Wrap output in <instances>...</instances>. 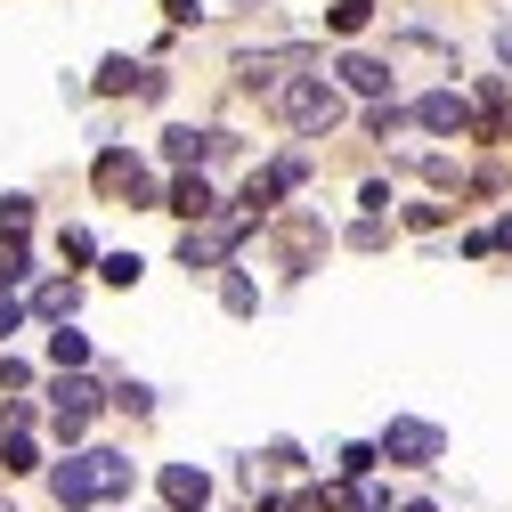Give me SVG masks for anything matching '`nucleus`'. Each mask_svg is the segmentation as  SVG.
<instances>
[{
	"label": "nucleus",
	"mask_w": 512,
	"mask_h": 512,
	"mask_svg": "<svg viewBox=\"0 0 512 512\" xmlns=\"http://www.w3.org/2000/svg\"><path fill=\"white\" fill-rule=\"evenodd\" d=\"M49 496L82 512V504H106V496H131V456H106V447H90V456H66L49 472Z\"/></svg>",
	"instance_id": "f257e3e1"
},
{
	"label": "nucleus",
	"mask_w": 512,
	"mask_h": 512,
	"mask_svg": "<svg viewBox=\"0 0 512 512\" xmlns=\"http://www.w3.org/2000/svg\"><path fill=\"white\" fill-rule=\"evenodd\" d=\"M277 106H285V122L301 139H326L334 122H342V90L326 82V74H293L285 90H277Z\"/></svg>",
	"instance_id": "f03ea898"
},
{
	"label": "nucleus",
	"mask_w": 512,
	"mask_h": 512,
	"mask_svg": "<svg viewBox=\"0 0 512 512\" xmlns=\"http://www.w3.org/2000/svg\"><path fill=\"white\" fill-rule=\"evenodd\" d=\"M244 228H252L244 212H236V220H187V236H179V261H187V269H220L228 252L244 244Z\"/></svg>",
	"instance_id": "7ed1b4c3"
},
{
	"label": "nucleus",
	"mask_w": 512,
	"mask_h": 512,
	"mask_svg": "<svg viewBox=\"0 0 512 512\" xmlns=\"http://www.w3.org/2000/svg\"><path fill=\"white\" fill-rule=\"evenodd\" d=\"M374 447H382L391 464H439V456H447V431H439V423H415V415H399V423L382 431Z\"/></svg>",
	"instance_id": "20e7f679"
},
{
	"label": "nucleus",
	"mask_w": 512,
	"mask_h": 512,
	"mask_svg": "<svg viewBox=\"0 0 512 512\" xmlns=\"http://www.w3.org/2000/svg\"><path fill=\"white\" fill-rule=\"evenodd\" d=\"M407 122H423V131H439V139L480 131V114H472V98H464V90H431V98H415V106H407Z\"/></svg>",
	"instance_id": "39448f33"
},
{
	"label": "nucleus",
	"mask_w": 512,
	"mask_h": 512,
	"mask_svg": "<svg viewBox=\"0 0 512 512\" xmlns=\"http://www.w3.org/2000/svg\"><path fill=\"white\" fill-rule=\"evenodd\" d=\"M90 179L106 187V196H131V212H155V204H163V196H155V179H147V171H139L131 155H122V147H106Z\"/></svg>",
	"instance_id": "423d86ee"
},
{
	"label": "nucleus",
	"mask_w": 512,
	"mask_h": 512,
	"mask_svg": "<svg viewBox=\"0 0 512 512\" xmlns=\"http://www.w3.org/2000/svg\"><path fill=\"white\" fill-rule=\"evenodd\" d=\"M301 179H309V163H301V155H285V163H269V171H252V179H244V196H236V204H244V220H261L277 196H293Z\"/></svg>",
	"instance_id": "0eeeda50"
},
{
	"label": "nucleus",
	"mask_w": 512,
	"mask_h": 512,
	"mask_svg": "<svg viewBox=\"0 0 512 512\" xmlns=\"http://www.w3.org/2000/svg\"><path fill=\"white\" fill-rule=\"evenodd\" d=\"M90 415H98V382H90L82 366H74V374H57V439H82Z\"/></svg>",
	"instance_id": "6e6552de"
},
{
	"label": "nucleus",
	"mask_w": 512,
	"mask_h": 512,
	"mask_svg": "<svg viewBox=\"0 0 512 512\" xmlns=\"http://www.w3.org/2000/svg\"><path fill=\"white\" fill-rule=\"evenodd\" d=\"M277 252H285V269H293V277L317 269V252H326V220H317V212H293V220L277 228Z\"/></svg>",
	"instance_id": "1a4fd4ad"
},
{
	"label": "nucleus",
	"mask_w": 512,
	"mask_h": 512,
	"mask_svg": "<svg viewBox=\"0 0 512 512\" xmlns=\"http://www.w3.org/2000/svg\"><path fill=\"white\" fill-rule=\"evenodd\" d=\"M163 504H171V512H204V504H212V480H204L196 464H163Z\"/></svg>",
	"instance_id": "9d476101"
},
{
	"label": "nucleus",
	"mask_w": 512,
	"mask_h": 512,
	"mask_svg": "<svg viewBox=\"0 0 512 512\" xmlns=\"http://www.w3.org/2000/svg\"><path fill=\"white\" fill-rule=\"evenodd\" d=\"M334 74H342V90H358V98H391V66H382V57H366V49H350Z\"/></svg>",
	"instance_id": "9b49d317"
},
{
	"label": "nucleus",
	"mask_w": 512,
	"mask_h": 512,
	"mask_svg": "<svg viewBox=\"0 0 512 512\" xmlns=\"http://www.w3.org/2000/svg\"><path fill=\"white\" fill-rule=\"evenodd\" d=\"M293 66H301V49H277V57H244V90H285L293 82Z\"/></svg>",
	"instance_id": "f8f14e48"
},
{
	"label": "nucleus",
	"mask_w": 512,
	"mask_h": 512,
	"mask_svg": "<svg viewBox=\"0 0 512 512\" xmlns=\"http://www.w3.org/2000/svg\"><path fill=\"white\" fill-rule=\"evenodd\" d=\"M163 212H179V220H212L220 204H212V187H204V171H187L171 196H163Z\"/></svg>",
	"instance_id": "ddd939ff"
},
{
	"label": "nucleus",
	"mask_w": 512,
	"mask_h": 512,
	"mask_svg": "<svg viewBox=\"0 0 512 512\" xmlns=\"http://www.w3.org/2000/svg\"><path fill=\"white\" fill-rule=\"evenodd\" d=\"M212 139H220V131H187V122H179V131H163V155L187 171V163H204V155H212Z\"/></svg>",
	"instance_id": "4468645a"
},
{
	"label": "nucleus",
	"mask_w": 512,
	"mask_h": 512,
	"mask_svg": "<svg viewBox=\"0 0 512 512\" xmlns=\"http://www.w3.org/2000/svg\"><path fill=\"white\" fill-rule=\"evenodd\" d=\"M49 366H57V374H74V366H90V342H82L74 326H57V334H49Z\"/></svg>",
	"instance_id": "2eb2a0df"
},
{
	"label": "nucleus",
	"mask_w": 512,
	"mask_h": 512,
	"mask_svg": "<svg viewBox=\"0 0 512 512\" xmlns=\"http://www.w3.org/2000/svg\"><path fill=\"white\" fill-rule=\"evenodd\" d=\"M220 301H228V317H252V309H261V285H252L244 269H228V285H220Z\"/></svg>",
	"instance_id": "dca6fc26"
},
{
	"label": "nucleus",
	"mask_w": 512,
	"mask_h": 512,
	"mask_svg": "<svg viewBox=\"0 0 512 512\" xmlns=\"http://www.w3.org/2000/svg\"><path fill=\"white\" fill-rule=\"evenodd\" d=\"M0 472H41V447L25 431H9V439H0Z\"/></svg>",
	"instance_id": "f3484780"
},
{
	"label": "nucleus",
	"mask_w": 512,
	"mask_h": 512,
	"mask_svg": "<svg viewBox=\"0 0 512 512\" xmlns=\"http://www.w3.org/2000/svg\"><path fill=\"white\" fill-rule=\"evenodd\" d=\"M139 74H147V66H131V57H106V66H98V90L122 98V90H139Z\"/></svg>",
	"instance_id": "a211bd4d"
},
{
	"label": "nucleus",
	"mask_w": 512,
	"mask_h": 512,
	"mask_svg": "<svg viewBox=\"0 0 512 512\" xmlns=\"http://www.w3.org/2000/svg\"><path fill=\"white\" fill-rule=\"evenodd\" d=\"M33 301H41L49 317H57V326H66V317H74V301H82V285H41Z\"/></svg>",
	"instance_id": "6ab92c4d"
},
{
	"label": "nucleus",
	"mask_w": 512,
	"mask_h": 512,
	"mask_svg": "<svg viewBox=\"0 0 512 512\" xmlns=\"http://www.w3.org/2000/svg\"><path fill=\"white\" fill-rule=\"evenodd\" d=\"M366 17H374V0H334L326 25H334V33H366Z\"/></svg>",
	"instance_id": "aec40b11"
},
{
	"label": "nucleus",
	"mask_w": 512,
	"mask_h": 512,
	"mask_svg": "<svg viewBox=\"0 0 512 512\" xmlns=\"http://www.w3.org/2000/svg\"><path fill=\"white\" fill-rule=\"evenodd\" d=\"M25 220H33V204H25V196H0V236L25 244Z\"/></svg>",
	"instance_id": "412c9836"
},
{
	"label": "nucleus",
	"mask_w": 512,
	"mask_h": 512,
	"mask_svg": "<svg viewBox=\"0 0 512 512\" xmlns=\"http://www.w3.org/2000/svg\"><path fill=\"white\" fill-rule=\"evenodd\" d=\"M33 277V261H25V244H9V236H0V285H25Z\"/></svg>",
	"instance_id": "4be33fe9"
},
{
	"label": "nucleus",
	"mask_w": 512,
	"mask_h": 512,
	"mask_svg": "<svg viewBox=\"0 0 512 512\" xmlns=\"http://www.w3.org/2000/svg\"><path fill=\"white\" fill-rule=\"evenodd\" d=\"M98 277H106V285H139V252H106Z\"/></svg>",
	"instance_id": "5701e85b"
},
{
	"label": "nucleus",
	"mask_w": 512,
	"mask_h": 512,
	"mask_svg": "<svg viewBox=\"0 0 512 512\" xmlns=\"http://www.w3.org/2000/svg\"><path fill=\"white\" fill-rule=\"evenodd\" d=\"M399 122H407V106H391V98H374V114H366V131H374V139H391Z\"/></svg>",
	"instance_id": "b1692460"
},
{
	"label": "nucleus",
	"mask_w": 512,
	"mask_h": 512,
	"mask_svg": "<svg viewBox=\"0 0 512 512\" xmlns=\"http://www.w3.org/2000/svg\"><path fill=\"white\" fill-rule=\"evenodd\" d=\"M374 456H382V447H342V480H366V472H374Z\"/></svg>",
	"instance_id": "393cba45"
},
{
	"label": "nucleus",
	"mask_w": 512,
	"mask_h": 512,
	"mask_svg": "<svg viewBox=\"0 0 512 512\" xmlns=\"http://www.w3.org/2000/svg\"><path fill=\"white\" fill-rule=\"evenodd\" d=\"M285 512H334V496H326V488H293Z\"/></svg>",
	"instance_id": "a878e982"
},
{
	"label": "nucleus",
	"mask_w": 512,
	"mask_h": 512,
	"mask_svg": "<svg viewBox=\"0 0 512 512\" xmlns=\"http://www.w3.org/2000/svg\"><path fill=\"white\" fill-rule=\"evenodd\" d=\"M114 407H131V415H147V407H155V391H147V382H122V391H114Z\"/></svg>",
	"instance_id": "bb28decb"
},
{
	"label": "nucleus",
	"mask_w": 512,
	"mask_h": 512,
	"mask_svg": "<svg viewBox=\"0 0 512 512\" xmlns=\"http://www.w3.org/2000/svg\"><path fill=\"white\" fill-rule=\"evenodd\" d=\"M163 17H171V25H196V17H204V0H163Z\"/></svg>",
	"instance_id": "cd10ccee"
},
{
	"label": "nucleus",
	"mask_w": 512,
	"mask_h": 512,
	"mask_svg": "<svg viewBox=\"0 0 512 512\" xmlns=\"http://www.w3.org/2000/svg\"><path fill=\"white\" fill-rule=\"evenodd\" d=\"M488 236H496V252H512V212H504V220H496Z\"/></svg>",
	"instance_id": "c85d7f7f"
},
{
	"label": "nucleus",
	"mask_w": 512,
	"mask_h": 512,
	"mask_svg": "<svg viewBox=\"0 0 512 512\" xmlns=\"http://www.w3.org/2000/svg\"><path fill=\"white\" fill-rule=\"evenodd\" d=\"M399 512H439V504H423V496H415V504H399Z\"/></svg>",
	"instance_id": "c756f323"
}]
</instances>
